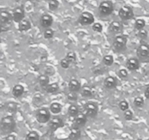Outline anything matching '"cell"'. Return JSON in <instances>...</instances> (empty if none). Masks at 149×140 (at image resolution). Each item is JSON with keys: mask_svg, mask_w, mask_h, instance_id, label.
Returning a JSON list of instances; mask_svg holds the SVG:
<instances>
[{"mask_svg": "<svg viewBox=\"0 0 149 140\" xmlns=\"http://www.w3.org/2000/svg\"><path fill=\"white\" fill-rule=\"evenodd\" d=\"M81 137V130L80 128L73 125L72 128L70 130L68 139L70 140H79Z\"/></svg>", "mask_w": 149, "mask_h": 140, "instance_id": "ac0fdd59", "label": "cell"}, {"mask_svg": "<svg viewBox=\"0 0 149 140\" xmlns=\"http://www.w3.org/2000/svg\"><path fill=\"white\" fill-rule=\"evenodd\" d=\"M133 104L135 105V106L138 108H141L144 106V104H145V100L143 99V98L141 97V96H137L134 99Z\"/></svg>", "mask_w": 149, "mask_h": 140, "instance_id": "83f0119b", "label": "cell"}, {"mask_svg": "<svg viewBox=\"0 0 149 140\" xmlns=\"http://www.w3.org/2000/svg\"><path fill=\"white\" fill-rule=\"evenodd\" d=\"M136 55L139 61L143 62L149 61V45L147 43H142L138 47Z\"/></svg>", "mask_w": 149, "mask_h": 140, "instance_id": "277c9868", "label": "cell"}, {"mask_svg": "<svg viewBox=\"0 0 149 140\" xmlns=\"http://www.w3.org/2000/svg\"><path fill=\"white\" fill-rule=\"evenodd\" d=\"M87 121V116L84 112H79L78 115L74 118L73 125L78 128H82L86 125Z\"/></svg>", "mask_w": 149, "mask_h": 140, "instance_id": "8fae6325", "label": "cell"}, {"mask_svg": "<svg viewBox=\"0 0 149 140\" xmlns=\"http://www.w3.org/2000/svg\"><path fill=\"white\" fill-rule=\"evenodd\" d=\"M49 110L54 115H58L62 111V105L58 102H52L49 106Z\"/></svg>", "mask_w": 149, "mask_h": 140, "instance_id": "7402d4cb", "label": "cell"}, {"mask_svg": "<svg viewBox=\"0 0 149 140\" xmlns=\"http://www.w3.org/2000/svg\"><path fill=\"white\" fill-rule=\"evenodd\" d=\"M16 127V122L12 115H6L1 119V131L2 134H12Z\"/></svg>", "mask_w": 149, "mask_h": 140, "instance_id": "6da1fadb", "label": "cell"}, {"mask_svg": "<svg viewBox=\"0 0 149 140\" xmlns=\"http://www.w3.org/2000/svg\"><path fill=\"white\" fill-rule=\"evenodd\" d=\"M138 36H139L141 39H146L147 36H148V32H147L146 29H141V30L138 31Z\"/></svg>", "mask_w": 149, "mask_h": 140, "instance_id": "ab89813d", "label": "cell"}, {"mask_svg": "<svg viewBox=\"0 0 149 140\" xmlns=\"http://www.w3.org/2000/svg\"><path fill=\"white\" fill-rule=\"evenodd\" d=\"M127 43V37L124 34L117 35L113 41V47L116 51H123L125 50Z\"/></svg>", "mask_w": 149, "mask_h": 140, "instance_id": "5b68a950", "label": "cell"}, {"mask_svg": "<svg viewBox=\"0 0 149 140\" xmlns=\"http://www.w3.org/2000/svg\"><path fill=\"white\" fill-rule=\"evenodd\" d=\"M67 99L69 101H73V102H75L78 99V95H77V92H73V91H69L67 93Z\"/></svg>", "mask_w": 149, "mask_h": 140, "instance_id": "d590c367", "label": "cell"}, {"mask_svg": "<svg viewBox=\"0 0 149 140\" xmlns=\"http://www.w3.org/2000/svg\"><path fill=\"white\" fill-rule=\"evenodd\" d=\"M79 22L82 26H90L94 23L95 17L90 12H84L79 15Z\"/></svg>", "mask_w": 149, "mask_h": 140, "instance_id": "ba28073f", "label": "cell"}, {"mask_svg": "<svg viewBox=\"0 0 149 140\" xmlns=\"http://www.w3.org/2000/svg\"><path fill=\"white\" fill-rule=\"evenodd\" d=\"M64 125L63 120L59 116H54L51 118L50 120L48 123V127L51 131H55L60 128H62Z\"/></svg>", "mask_w": 149, "mask_h": 140, "instance_id": "9c48e42d", "label": "cell"}, {"mask_svg": "<svg viewBox=\"0 0 149 140\" xmlns=\"http://www.w3.org/2000/svg\"><path fill=\"white\" fill-rule=\"evenodd\" d=\"M125 66H126V68L130 71L138 70L140 67L139 59L136 58H130L129 59L127 60Z\"/></svg>", "mask_w": 149, "mask_h": 140, "instance_id": "5bb4252c", "label": "cell"}, {"mask_svg": "<svg viewBox=\"0 0 149 140\" xmlns=\"http://www.w3.org/2000/svg\"><path fill=\"white\" fill-rule=\"evenodd\" d=\"M5 109L9 112H14L17 110V104L14 102H8L5 104Z\"/></svg>", "mask_w": 149, "mask_h": 140, "instance_id": "f546056e", "label": "cell"}, {"mask_svg": "<svg viewBox=\"0 0 149 140\" xmlns=\"http://www.w3.org/2000/svg\"><path fill=\"white\" fill-rule=\"evenodd\" d=\"M113 4L111 1H102L99 5V11L101 15L104 16L109 15L113 11Z\"/></svg>", "mask_w": 149, "mask_h": 140, "instance_id": "52a82bcc", "label": "cell"}, {"mask_svg": "<svg viewBox=\"0 0 149 140\" xmlns=\"http://www.w3.org/2000/svg\"><path fill=\"white\" fill-rule=\"evenodd\" d=\"M133 112L130 110V109H127V110L124 112V118L126 120L130 121L132 120L133 119Z\"/></svg>", "mask_w": 149, "mask_h": 140, "instance_id": "e575fe53", "label": "cell"}, {"mask_svg": "<svg viewBox=\"0 0 149 140\" xmlns=\"http://www.w3.org/2000/svg\"><path fill=\"white\" fill-rule=\"evenodd\" d=\"M13 19V15L7 10L1 9V17H0V22H1V32H5L10 29V22Z\"/></svg>", "mask_w": 149, "mask_h": 140, "instance_id": "3957f363", "label": "cell"}, {"mask_svg": "<svg viewBox=\"0 0 149 140\" xmlns=\"http://www.w3.org/2000/svg\"><path fill=\"white\" fill-rule=\"evenodd\" d=\"M68 88L69 89V91L77 92V93L79 90H81V83L77 79H71L69 81V83H68Z\"/></svg>", "mask_w": 149, "mask_h": 140, "instance_id": "e0dca14e", "label": "cell"}, {"mask_svg": "<svg viewBox=\"0 0 149 140\" xmlns=\"http://www.w3.org/2000/svg\"><path fill=\"white\" fill-rule=\"evenodd\" d=\"M81 96H84L85 98H90L93 96V90L90 86H84L81 88Z\"/></svg>", "mask_w": 149, "mask_h": 140, "instance_id": "d4e9b609", "label": "cell"}, {"mask_svg": "<svg viewBox=\"0 0 149 140\" xmlns=\"http://www.w3.org/2000/svg\"><path fill=\"white\" fill-rule=\"evenodd\" d=\"M84 110L87 118H94L98 113V106L95 102H88L84 104Z\"/></svg>", "mask_w": 149, "mask_h": 140, "instance_id": "8992f818", "label": "cell"}, {"mask_svg": "<svg viewBox=\"0 0 149 140\" xmlns=\"http://www.w3.org/2000/svg\"><path fill=\"white\" fill-rule=\"evenodd\" d=\"M35 118L39 123H48L51 119V112L49 109L41 107L35 112Z\"/></svg>", "mask_w": 149, "mask_h": 140, "instance_id": "7a4b0ae2", "label": "cell"}, {"mask_svg": "<svg viewBox=\"0 0 149 140\" xmlns=\"http://www.w3.org/2000/svg\"><path fill=\"white\" fill-rule=\"evenodd\" d=\"M144 96L147 99H149V84L147 85L144 90Z\"/></svg>", "mask_w": 149, "mask_h": 140, "instance_id": "b9f144b4", "label": "cell"}, {"mask_svg": "<svg viewBox=\"0 0 149 140\" xmlns=\"http://www.w3.org/2000/svg\"><path fill=\"white\" fill-rule=\"evenodd\" d=\"M25 88L22 85L20 84H17L15 85H14V87L13 88V90H12V94L14 97L15 98H19L22 96V95L24 93Z\"/></svg>", "mask_w": 149, "mask_h": 140, "instance_id": "d6986e66", "label": "cell"}, {"mask_svg": "<svg viewBox=\"0 0 149 140\" xmlns=\"http://www.w3.org/2000/svg\"><path fill=\"white\" fill-rule=\"evenodd\" d=\"M137 140H143V139H138Z\"/></svg>", "mask_w": 149, "mask_h": 140, "instance_id": "ee69618b", "label": "cell"}, {"mask_svg": "<svg viewBox=\"0 0 149 140\" xmlns=\"http://www.w3.org/2000/svg\"><path fill=\"white\" fill-rule=\"evenodd\" d=\"M70 64L71 63L69 62V61L66 58L61 59V62H60V64H61V67L63 69H68L70 66Z\"/></svg>", "mask_w": 149, "mask_h": 140, "instance_id": "f35d334b", "label": "cell"}, {"mask_svg": "<svg viewBox=\"0 0 149 140\" xmlns=\"http://www.w3.org/2000/svg\"><path fill=\"white\" fill-rule=\"evenodd\" d=\"M92 28H93V30L94 32H97V33H100L103 31V26L100 23H94L93 24Z\"/></svg>", "mask_w": 149, "mask_h": 140, "instance_id": "8d00e7d4", "label": "cell"}, {"mask_svg": "<svg viewBox=\"0 0 149 140\" xmlns=\"http://www.w3.org/2000/svg\"><path fill=\"white\" fill-rule=\"evenodd\" d=\"M44 89L48 93H55L59 90V85L57 83H54L52 84H49L47 86L44 88Z\"/></svg>", "mask_w": 149, "mask_h": 140, "instance_id": "cb8c5ba5", "label": "cell"}, {"mask_svg": "<svg viewBox=\"0 0 149 140\" xmlns=\"http://www.w3.org/2000/svg\"><path fill=\"white\" fill-rule=\"evenodd\" d=\"M39 134L35 131H31L26 134L25 140H39Z\"/></svg>", "mask_w": 149, "mask_h": 140, "instance_id": "484cf974", "label": "cell"}, {"mask_svg": "<svg viewBox=\"0 0 149 140\" xmlns=\"http://www.w3.org/2000/svg\"><path fill=\"white\" fill-rule=\"evenodd\" d=\"M146 26V21L143 19H138L136 20L135 23V28L137 30H141V29H144V27Z\"/></svg>", "mask_w": 149, "mask_h": 140, "instance_id": "4dcf8cb0", "label": "cell"}, {"mask_svg": "<svg viewBox=\"0 0 149 140\" xmlns=\"http://www.w3.org/2000/svg\"><path fill=\"white\" fill-rule=\"evenodd\" d=\"M109 31L112 34H119L123 31V24L120 21L113 20L109 26Z\"/></svg>", "mask_w": 149, "mask_h": 140, "instance_id": "4fadbf2b", "label": "cell"}, {"mask_svg": "<svg viewBox=\"0 0 149 140\" xmlns=\"http://www.w3.org/2000/svg\"><path fill=\"white\" fill-rule=\"evenodd\" d=\"M38 82L42 88H45L49 84V77L46 74H41L38 77Z\"/></svg>", "mask_w": 149, "mask_h": 140, "instance_id": "44dd1931", "label": "cell"}, {"mask_svg": "<svg viewBox=\"0 0 149 140\" xmlns=\"http://www.w3.org/2000/svg\"><path fill=\"white\" fill-rule=\"evenodd\" d=\"M54 34H55V32L52 29H46L44 32V37L46 39H52V37L54 36Z\"/></svg>", "mask_w": 149, "mask_h": 140, "instance_id": "1f68e13d", "label": "cell"}, {"mask_svg": "<svg viewBox=\"0 0 149 140\" xmlns=\"http://www.w3.org/2000/svg\"><path fill=\"white\" fill-rule=\"evenodd\" d=\"M118 75L120 78L122 79H125L128 77V71L126 69H121L119 70V72H118Z\"/></svg>", "mask_w": 149, "mask_h": 140, "instance_id": "74e56055", "label": "cell"}, {"mask_svg": "<svg viewBox=\"0 0 149 140\" xmlns=\"http://www.w3.org/2000/svg\"><path fill=\"white\" fill-rule=\"evenodd\" d=\"M79 112V106L77 104H72L70 105L68 108V115L70 117H73V118H75Z\"/></svg>", "mask_w": 149, "mask_h": 140, "instance_id": "603a6c76", "label": "cell"}, {"mask_svg": "<svg viewBox=\"0 0 149 140\" xmlns=\"http://www.w3.org/2000/svg\"><path fill=\"white\" fill-rule=\"evenodd\" d=\"M118 84L117 79L116 77H113V76H109V77H106L104 80V87L106 89H109V90H111V89L115 88L116 87Z\"/></svg>", "mask_w": 149, "mask_h": 140, "instance_id": "9a60e30c", "label": "cell"}, {"mask_svg": "<svg viewBox=\"0 0 149 140\" xmlns=\"http://www.w3.org/2000/svg\"><path fill=\"white\" fill-rule=\"evenodd\" d=\"M45 74H47V75L50 76L52 74H55V70L54 68L52 66H47V68L45 69Z\"/></svg>", "mask_w": 149, "mask_h": 140, "instance_id": "60d3db41", "label": "cell"}, {"mask_svg": "<svg viewBox=\"0 0 149 140\" xmlns=\"http://www.w3.org/2000/svg\"><path fill=\"white\" fill-rule=\"evenodd\" d=\"M59 7V2L57 0H49L48 2V7L51 11H55Z\"/></svg>", "mask_w": 149, "mask_h": 140, "instance_id": "f1b7e54d", "label": "cell"}, {"mask_svg": "<svg viewBox=\"0 0 149 140\" xmlns=\"http://www.w3.org/2000/svg\"><path fill=\"white\" fill-rule=\"evenodd\" d=\"M5 140H17V139L15 136L10 134H8V135H7V136H6L5 138Z\"/></svg>", "mask_w": 149, "mask_h": 140, "instance_id": "7bdbcfd3", "label": "cell"}, {"mask_svg": "<svg viewBox=\"0 0 149 140\" xmlns=\"http://www.w3.org/2000/svg\"><path fill=\"white\" fill-rule=\"evenodd\" d=\"M25 11L23 7H17L13 11V20L15 23H20L24 19Z\"/></svg>", "mask_w": 149, "mask_h": 140, "instance_id": "7c38bea8", "label": "cell"}, {"mask_svg": "<svg viewBox=\"0 0 149 140\" xmlns=\"http://www.w3.org/2000/svg\"><path fill=\"white\" fill-rule=\"evenodd\" d=\"M119 16L122 20H128L134 17L132 9L129 6H123L119 10Z\"/></svg>", "mask_w": 149, "mask_h": 140, "instance_id": "30bf717a", "label": "cell"}, {"mask_svg": "<svg viewBox=\"0 0 149 140\" xmlns=\"http://www.w3.org/2000/svg\"><path fill=\"white\" fill-rule=\"evenodd\" d=\"M113 62H114V59H113V55H106L105 56H103V63L107 66H111L113 65Z\"/></svg>", "mask_w": 149, "mask_h": 140, "instance_id": "4316f807", "label": "cell"}, {"mask_svg": "<svg viewBox=\"0 0 149 140\" xmlns=\"http://www.w3.org/2000/svg\"><path fill=\"white\" fill-rule=\"evenodd\" d=\"M31 28V23L29 20L23 19L22 21L18 23V29L20 32H27Z\"/></svg>", "mask_w": 149, "mask_h": 140, "instance_id": "ffe728a7", "label": "cell"}, {"mask_svg": "<svg viewBox=\"0 0 149 140\" xmlns=\"http://www.w3.org/2000/svg\"><path fill=\"white\" fill-rule=\"evenodd\" d=\"M118 106H119L120 110L123 111V112L129 109V103L126 100H122L121 102H119Z\"/></svg>", "mask_w": 149, "mask_h": 140, "instance_id": "d6a6232c", "label": "cell"}, {"mask_svg": "<svg viewBox=\"0 0 149 140\" xmlns=\"http://www.w3.org/2000/svg\"><path fill=\"white\" fill-rule=\"evenodd\" d=\"M53 23V18L49 14H44L40 18V24L45 29H48Z\"/></svg>", "mask_w": 149, "mask_h": 140, "instance_id": "2e32d148", "label": "cell"}, {"mask_svg": "<svg viewBox=\"0 0 149 140\" xmlns=\"http://www.w3.org/2000/svg\"><path fill=\"white\" fill-rule=\"evenodd\" d=\"M65 58H66L69 61V62L71 64V63H74L76 61V60H77V55H76L75 52H74L70 51V52H68V53L66 54Z\"/></svg>", "mask_w": 149, "mask_h": 140, "instance_id": "836d02e7", "label": "cell"}]
</instances>
